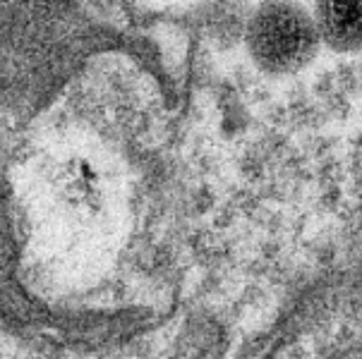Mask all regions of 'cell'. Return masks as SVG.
<instances>
[{
	"mask_svg": "<svg viewBox=\"0 0 362 359\" xmlns=\"http://www.w3.org/2000/svg\"><path fill=\"white\" fill-rule=\"evenodd\" d=\"M101 41L75 0H0V328L60 348L125 343L173 309L142 247L139 154L67 108Z\"/></svg>",
	"mask_w": 362,
	"mask_h": 359,
	"instance_id": "obj_1",
	"label": "cell"
},
{
	"mask_svg": "<svg viewBox=\"0 0 362 359\" xmlns=\"http://www.w3.org/2000/svg\"><path fill=\"white\" fill-rule=\"evenodd\" d=\"M243 359H362V271L308 290Z\"/></svg>",
	"mask_w": 362,
	"mask_h": 359,
	"instance_id": "obj_2",
	"label": "cell"
},
{
	"mask_svg": "<svg viewBox=\"0 0 362 359\" xmlns=\"http://www.w3.org/2000/svg\"><path fill=\"white\" fill-rule=\"evenodd\" d=\"M250 58L267 75H296L317 58L322 39L310 10L298 0H264L250 15Z\"/></svg>",
	"mask_w": 362,
	"mask_h": 359,
	"instance_id": "obj_3",
	"label": "cell"
},
{
	"mask_svg": "<svg viewBox=\"0 0 362 359\" xmlns=\"http://www.w3.org/2000/svg\"><path fill=\"white\" fill-rule=\"evenodd\" d=\"M312 20L322 44L339 53L362 51V0H315Z\"/></svg>",
	"mask_w": 362,
	"mask_h": 359,
	"instance_id": "obj_4",
	"label": "cell"
}]
</instances>
